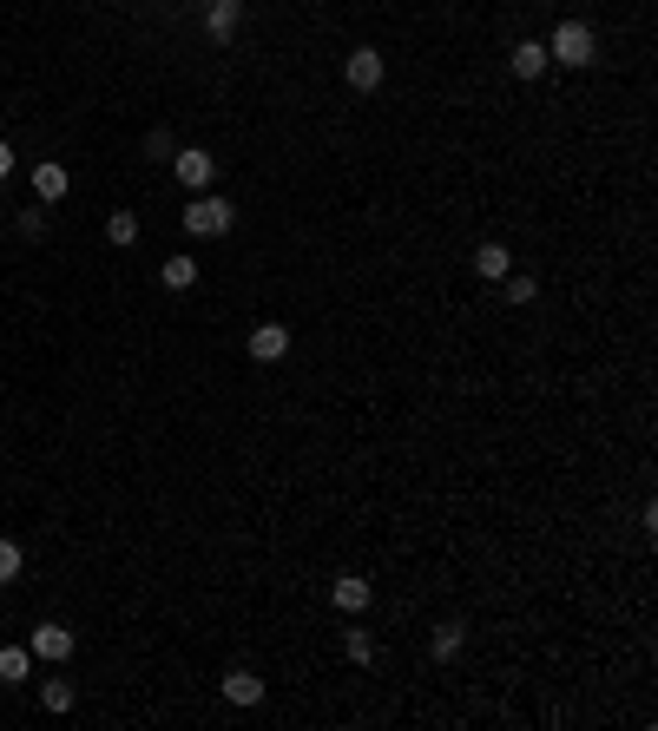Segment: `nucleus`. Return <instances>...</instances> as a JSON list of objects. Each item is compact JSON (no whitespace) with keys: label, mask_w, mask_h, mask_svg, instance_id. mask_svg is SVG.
<instances>
[{"label":"nucleus","mask_w":658,"mask_h":731,"mask_svg":"<svg viewBox=\"0 0 658 731\" xmlns=\"http://www.w3.org/2000/svg\"><path fill=\"white\" fill-rule=\"evenodd\" d=\"M191 231V238H224L237 224V205L231 198H218V191H191V205H185V218H178Z\"/></svg>","instance_id":"1"},{"label":"nucleus","mask_w":658,"mask_h":731,"mask_svg":"<svg viewBox=\"0 0 658 731\" xmlns=\"http://www.w3.org/2000/svg\"><path fill=\"white\" fill-rule=\"evenodd\" d=\"M547 60L553 66H573V73H580V66H593L599 60L593 27H586V20H560V27H553V40H547Z\"/></svg>","instance_id":"2"},{"label":"nucleus","mask_w":658,"mask_h":731,"mask_svg":"<svg viewBox=\"0 0 658 731\" xmlns=\"http://www.w3.org/2000/svg\"><path fill=\"white\" fill-rule=\"evenodd\" d=\"M73 646H79V639L66 633L60 620H40L27 633V652H33V659H47V666H66V659H73Z\"/></svg>","instance_id":"3"},{"label":"nucleus","mask_w":658,"mask_h":731,"mask_svg":"<svg viewBox=\"0 0 658 731\" xmlns=\"http://www.w3.org/2000/svg\"><path fill=\"white\" fill-rule=\"evenodd\" d=\"M172 172H178V185H185V191H204L211 178H218V159L198 152V145H185V152H172Z\"/></svg>","instance_id":"4"},{"label":"nucleus","mask_w":658,"mask_h":731,"mask_svg":"<svg viewBox=\"0 0 658 731\" xmlns=\"http://www.w3.org/2000/svg\"><path fill=\"white\" fill-rule=\"evenodd\" d=\"M66 191H73V172L60 159H40L33 165V205H60Z\"/></svg>","instance_id":"5"},{"label":"nucleus","mask_w":658,"mask_h":731,"mask_svg":"<svg viewBox=\"0 0 658 731\" xmlns=\"http://www.w3.org/2000/svg\"><path fill=\"white\" fill-rule=\"evenodd\" d=\"M343 80L356 86V93H376V86H382V53H376V47H356V53L343 60Z\"/></svg>","instance_id":"6"},{"label":"nucleus","mask_w":658,"mask_h":731,"mask_svg":"<svg viewBox=\"0 0 658 731\" xmlns=\"http://www.w3.org/2000/svg\"><path fill=\"white\" fill-rule=\"evenodd\" d=\"M218 692H224L231 705H264V679H257L251 666H231V672H224V685H218Z\"/></svg>","instance_id":"7"},{"label":"nucleus","mask_w":658,"mask_h":731,"mask_svg":"<svg viewBox=\"0 0 658 731\" xmlns=\"http://www.w3.org/2000/svg\"><path fill=\"white\" fill-rule=\"evenodd\" d=\"M251 356L257 363H283V356H290V330H283V323H257L251 330Z\"/></svg>","instance_id":"8"},{"label":"nucleus","mask_w":658,"mask_h":731,"mask_svg":"<svg viewBox=\"0 0 658 731\" xmlns=\"http://www.w3.org/2000/svg\"><path fill=\"white\" fill-rule=\"evenodd\" d=\"M237 20H244V0H211V14H204V33H211L218 47H231Z\"/></svg>","instance_id":"9"},{"label":"nucleus","mask_w":658,"mask_h":731,"mask_svg":"<svg viewBox=\"0 0 658 731\" xmlns=\"http://www.w3.org/2000/svg\"><path fill=\"white\" fill-rule=\"evenodd\" d=\"M329 600H336V613H362V606L376 600V587H369V580H356V573H343V580L329 587Z\"/></svg>","instance_id":"10"},{"label":"nucleus","mask_w":658,"mask_h":731,"mask_svg":"<svg viewBox=\"0 0 658 731\" xmlns=\"http://www.w3.org/2000/svg\"><path fill=\"white\" fill-rule=\"evenodd\" d=\"M547 40H514V80H540L547 73Z\"/></svg>","instance_id":"11"},{"label":"nucleus","mask_w":658,"mask_h":731,"mask_svg":"<svg viewBox=\"0 0 658 731\" xmlns=\"http://www.w3.org/2000/svg\"><path fill=\"white\" fill-rule=\"evenodd\" d=\"M507 271H514V251H507V244H481V251H474V277H487V284H501Z\"/></svg>","instance_id":"12"},{"label":"nucleus","mask_w":658,"mask_h":731,"mask_svg":"<svg viewBox=\"0 0 658 731\" xmlns=\"http://www.w3.org/2000/svg\"><path fill=\"white\" fill-rule=\"evenodd\" d=\"M158 277H165V290H191V284H198V257H185V251L165 257V264H158Z\"/></svg>","instance_id":"13"},{"label":"nucleus","mask_w":658,"mask_h":731,"mask_svg":"<svg viewBox=\"0 0 658 731\" xmlns=\"http://www.w3.org/2000/svg\"><path fill=\"white\" fill-rule=\"evenodd\" d=\"M27 672H33V652L27 646H0V679H7V685H27Z\"/></svg>","instance_id":"14"},{"label":"nucleus","mask_w":658,"mask_h":731,"mask_svg":"<svg viewBox=\"0 0 658 731\" xmlns=\"http://www.w3.org/2000/svg\"><path fill=\"white\" fill-rule=\"evenodd\" d=\"M73 679H40V705H47V712H73Z\"/></svg>","instance_id":"15"},{"label":"nucleus","mask_w":658,"mask_h":731,"mask_svg":"<svg viewBox=\"0 0 658 731\" xmlns=\"http://www.w3.org/2000/svg\"><path fill=\"white\" fill-rule=\"evenodd\" d=\"M106 238L112 244H139V211H112V218H106Z\"/></svg>","instance_id":"16"},{"label":"nucleus","mask_w":658,"mask_h":731,"mask_svg":"<svg viewBox=\"0 0 658 731\" xmlns=\"http://www.w3.org/2000/svg\"><path fill=\"white\" fill-rule=\"evenodd\" d=\"M343 652H349V666H376V639L362 633V626H356V633H343Z\"/></svg>","instance_id":"17"},{"label":"nucleus","mask_w":658,"mask_h":731,"mask_svg":"<svg viewBox=\"0 0 658 731\" xmlns=\"http://www.w3.org/2000/svg\"><path fill=\"white\" fill-rule=\"evenodd\" d=\"M461 639H468V633H461V626L448 620V626H435V639H428V652H435V659H455V652H461Z\"/></svg>","instance_id":"18"},{"label":"nucleus","mask_w":658,"mask_h":731,"mask_svg":"<svg viewBox=\"0 0 658 731\" xmlns=\"http://www.w3.org/2000/svg\"><path fill=\"white\" fill-rule=\"evenodd\" d=\"M20 567H27V554H20L14 541H0V587H14V580H20Z\"/></svg>","instance_id":"19"},{"label":"nucleus","mask_w":658,"mask_h":731,"mask_svg":"<svg viewBox=\"0 0 658 731\" xmlns=\"http://www.w3.org/2000/svg\"><path fill=\"white\" fill-rule=\"evenodd\" d=\"M501 290H507V303H533V297H540V284H533V277H520V271H507Z\"/></svg>","instance_id":"20"},{"label":"nucleus","mask_w":658,"mask_h":731,"mask_svg":"<svg viewBox=\"0 0 658 731\" xmlns=\"http://www.w3.org/2000/svg\"><path fill=\"white\" fill-rule=\"evenodd\" d=\"M14 231H20V238H47V211H40V205H33V211H20V218H14Z\"/></svg>","instance_id":"21"},{"label":"nucleus","mask_w":658,"mask_h":731,"mask_svg":"<svg viewBox=\"0 0 658 731\" xmlns=\"http://www.w3.org/2000/svg\"><path fill=\"white\" fill-rule=\"evenodd\" d=\"M145 159H172V132H165V126L145 132Z\"/></svg>","instance_id":"22"},{"label":"nucleus","mask_w":658,"mask_h":731,"mask_svg":"<svg viewBox=\"0 0 658 731\" xmlns=\"http://www.w3.org/2000/svg\"><path fill=\"white\" fill-rule=\"evenodd\" d=\"M7 172H14V145L0 139V178H7Z\"/></svg>","instance_id":"23"}]
</instances>
